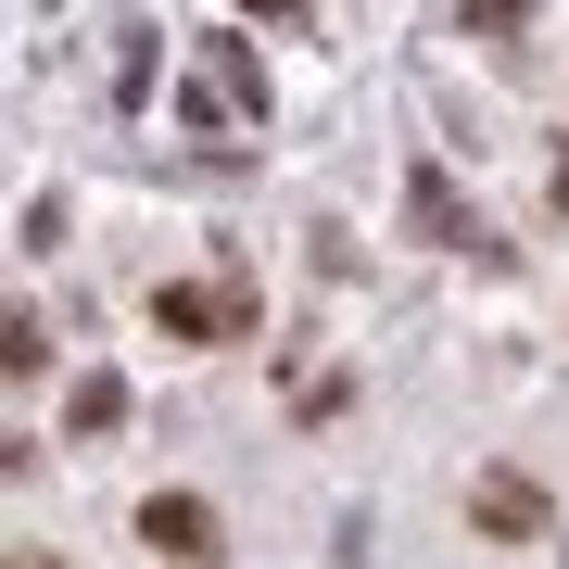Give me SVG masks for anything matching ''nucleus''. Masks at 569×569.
<instances>
[{"mask_svg": "<svg viewBox=\"0 0 569 569\" xmlns=\"http://www.w3.org/2000/svg\"><path fill=\"white\" fill-rule=\"evenodd\" d=\"M152 329H164V342H241V329H253V279H241V266H228V279H164L152 291Z\"/></svg>", "mask_w": 569, "mask_h": 569, "instance_id": "obj_1", "label": "nucleus"}, {"mask_svg": "<svg viewBox=\"0 0 569 569\" xmlns=\"http://www.w3.org/2000/svg\"><path fill=\"white\" fill-rule=\"evenodd\" d=\"M468 531H481V545H545L557 493L531 481V468H481V481H468Z\"/></svg>", "mask_w": 569, "mask_h": 569, "instance_id": "obj_2", "label": "nucleus"}, {"mask_svg": "<svg viewBox=\"0 0 569 569\" xmlns=\"http://www.w3.org/2000/svg\"><path fill=\"white\" fill-rule=\"evenodd\" d=\"M140 545H152L164 569H216V557H228V519L203 507V493H152V507H140Z\"/></svg>", "mask_w": 569, "mask_h": 569, "instance_id": "obj_3", "label": "nucleus"}, {"mask_svg": "<svg viewBox=\"0 0 569 569\" xmlns=\"http://www.w3.org/2000/svg\"><path fill=\"white\" fill-rule=\"evenodd\" d=\"M406 216H418V241H456V253L481 241V228L456 216V190H443V164H418V178H406Z\"/></svg>", "mask_w": 569, "mask_h": 569, "instance_id": "obj_4", "label": "nucleus"}, {"mask_svg": "<svg viewBox=\"0 0 569 569\" xmlns=\"http://www.w3.org/2000/svg\"><path fill=\"white\" fill-rule=\"evenodd\" d=\"M39 367H51V329L26 317V305H0V392H13V380H39Z\"/></svg>", "mask_w": 569, "mask_h": 569, "instance_id": "obj_5", "label": "nucleus"}, {"mask_svg": "<svg viewBox=\"0 0 569 569\" xmlns=\"http://www.w3.org/2000/svg\"><path fill=\"white\" fill-rule=\"evenodd\" d=\"M114 418H127V380H114V367H89V380L63 392V430H114Z\"/></svg>", "mask_w": 569, "mask_h": 569, "instance_id": "obj_6", "label": "nucleus"}, {"mask_svg": "<svg viewBox=\"0 0 569 569\" xmlns=\"http://www.w3.org/2000/svg\"><path fill=\"white\" fill-rule=\"evenodd\" d=\"M456 26H468V39H493V51H507L519 26H531V0H456Z\"/></svg>", "mask_w": 569, "mask_h": 569, "instance_id": "obj_7", "label": "nucleus"}, {"mask_svg": "<svg viewBox=\"0 0 569 569\" xmlns=\"http://www.w3.org/2000/svg\"><path fill=\"white\" fill-rule=\"evenodd\" d=\"M26 468H39V430H13V418H0V481H26Z\"/></svg>", "mask_w": 569, "mask_h": 569, "instance_id": "obj_8", "label": "nucleus"}, {"mask_svg": "<svg viewBox=\"0 0 569 569\" xmlns=\"http://www.w3.org/2000/svg\"><path fill=\"white\" fill-rule=\"evenodd\" d=\"M545 203H557V216H569V152H557V164H545Z\"/></svg>", "mask_w": 569, "mask_h": 569, "instance_id": "obj_9", "label": "nucleus"}, {"mask_svg": "<svg viewBox=\"0 0 569 569\" xmlns=\"http://www.w3.org/2000/svg\"><path fill=\"white\" fill-rule=\"evenodd\" d=\"M0 569H63V557H51V545H13V557H0Z\"/></svg>", "mask_w": 569, "mask_h": 569, "instance_id": "obj_10", "label": "nucleus"}, {"mask_svg": "<svg viewBox=\"0 0 569 569\" xmlns=\"http://www.w3.org/2000/svg\"><path fill=\"white\" fill-rule=\"evenodd\" d=\"M253 13H291V0H253Z\"/></svg>", "mask_w": 569, "mask_h": 569, "instance_id": "obj_11", "label": "nucleus"}]
</instances>
